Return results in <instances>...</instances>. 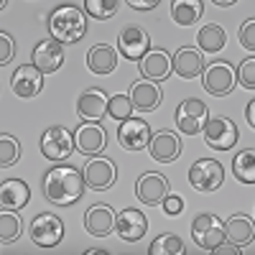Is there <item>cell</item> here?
Returning <instances> with one entry per match:
<instances>
[{
  "label": "cell",
  "instance_id": "cell-1",
  "mask_svg": "<svg viewBox=\"0 0 255 255\" xmlns=\"http://www.w3.org/2000/svg\"><path fill=\"white\" fill-rule=\"evenodd\" d=\"M84 174L74 166H56L44 176V197L54 207H72L84 194Z\"/></svg>",
  "mask_w": 255,
  "mask_h": 255
},
{
  "label": "cell",
  "instance_id": "cell-2",
  "mask_svg": "<svg viewBox=\"0 0 255 255\" xmlns=\"http://www.w3.org/2000/svg\"><path fill=\"white\" fill-rule=\"evenodd\" d=\"M49 31L59 44H74L87 33V13L79 5H59L49 18Z\"/></svg>",
  "mask_w": 255,
  "mask_h": 255
},
{
  "label": "cell",
  "instance_id": "cell-3",
  "mask_svg": "<svg viewBox=\"0 0 255 255\" xmlns=\"http://www.w3.org/2000/svg\"><path fill=\"white\" fill-rule=\"evenodd\" d=\"M191 238L194 243L204 250H215L217 245H222L227 238H225V222L217 217V215H199L194 222H191Z\"/></svg>",
  "mask_w": 255,
  "mask_h": 255
},
{
  "label": "cell",
  "instance_id": "cell-4",
  "mask_svg": "<svg viewBox=\"0 0 255 255\" xmlns=\"http://www.w3.org/2000/svg\"><path fill=\"white\" fill-rule=\"evenodd\" d=\"M28 235L41 248H54L64 238V222L56 215H51V212H41V215L33 217V222L28 227Z\"/></svg>",
  "mask_w": 255,
  "mask_h": 255
},
{
  "label": "cell",
  "instance_id": "cell-5",
  "mask_svg": "<svg viewBox=\"0 0 255 255\" xmlns=\"http://www.w3.org/2000/svg\"><path fill=\"white\" fill-rule=\"evenodd\" d=\"M209 120V110H207V105L197 97H189L179 105V110H176V128L181 133L186 135H197L204 130V125Z\"/></svg>",
  "mask_w": 255,
  "mask_h": 255
},
{
  "label": "cell",
  "instance_id": "cell-6",
  "mask_svg": "<svg viewBox=\"0 0 255 255\" xmlns=\"http://www.w3.org/2000/svg\"><path fill=\"white\" fill-rule=\"evenodd\" d=\"M225 181V168L215 158H199L189 168V184L197 191H215Z\"/></svg>",
  "mask_w": 255,
  "mask_h": 255
},
{
  "label": "cell",
  "instance_id": "cell-7",
  "mask_svg": "<svg viewBox=\"0 0 255 255\" xmlns=\"http://www.w3.org/2000/svg\"><path fill=\"white\" fill-rule=\"evenodd\" d=\"M74 148H77L74 135L67 130V128H61V125L49 128V130L41 135V153H44L46 158H51V161L69 158Z\"/></svg>",
  "mask_w": 255,
  "mask_h": 255
},
{
  "label": "cell",
  "instance_id": "cell-8",
  "mask_svg": "<svg viewBox=\"0 0 255 255\" xmlns=\"http://www.w3.org/2000/svg\"><path fill=\"white\" fill-rule=\"evenodd\" d=\"M240 133L238 125L230 118H209L204 125V140L209 148H217V151H230L232 145L238 143Z\"/></svg>",
  "mask_w": 255,
  "mask_h": 255
},
{
  "label": "cell",
  "instance_id": "cell-9",
  "mask_svg": "<svg viewBox=\"0 0 255 255\" xmlns=\"http://www.w3.org/2000/svg\"><path fill=\"white\" fill-rule=\"evenodd\" d=\"M202 87L209 92V95H230L232 90H235V72H232V67L227 61H215L209 64V67H204L202 72Z\"/></svg>",
  "mask_w": 255,
  "mask_h": 255
},
{
  "label": "cell",
  "instance_id": "cell-10",
  "mask_svg": "<svg viewBox=\"0 0 255 255\" xmlns=\"http://www.w3.org/2000/svg\"><path fill=\"white\" fill-rule=\"evenodd\" d=\"M151 125L138 120V118H128L123 120L120 130H118V140L123 148H128V151H143V148H148V143H151Z\"/></svg>",
  "mask_w": 255,
  "mask_h": 255
},
{
  "label": "cell",
  "instance_id": "cell-11",
  "mask_svg": "<svg viewBox=\"0 0 255 255\" xmlns=\"http://www.w3.org/2000/svg\"><path fill=\"white\" fill-rule=\"evenodd\" d=\"M168 189H171V186H168V181H166L163 174L145 171V174H140V179H138V184H135V194H138V199H140L143 204L156 207V204H161V202L166 199Z\"/></svg>",
  "mask_w": 255,
  "mask_h": 255
},
{
  "label": "cell",
  "instance_id": "cell-12",
  "mask_svg": "<svg viewBox=\"0 0 255 255\" xmlns=\"http://www.w3.org/2000/svg\"><path fill=\"white\" fill-rule=\"evenodd\" d=\"M115 230L125 243H138L148 232V220H145V215L140 209L128 207V209L120 212V215H115Z\"/></svg>",
  "mask_w": 255,
  "mask_h": 255
},
{
  "label": "cell",
  "instance_id": "cell-13",
  "mask_svg": "<svg viewBox=\"0 0 255 255\" xmlns=\"http://www.w3.org/2000/svg\"><path fill=\"white\" fill-rule=\"evenodd\" d=\"M10 87L18 97H36L41 90H44V72L33 64H23L13 72V79H10Z\"/></svg>",
  "mask_w": 255,
  "mask_h": 255
},
{
  "label": "cell",
  "instance_id": "cell-14",
  "mask_svg": "<svg viewBox=\"0 0 255 255\" xmlns=\"http://www.w3.org/2000/svg\"><path fill=\"white\" fill-rule=\"evenodd\" d=\"M84 181H87L90 189H97V191H105L110 189L118 179V168L110 158H92L87 161V166H84Z\"/></svg>",
  "mask_w": 255,
  "mask_h": 255
},
{
  "label": "cell",
  "instance_id": "cell-15",
  "mask_svg": "<svg viewBox=\"0 0 255 255\" xmlns=\"http://www.w3.org/2000/svg\"><path fill=\"white\" fill-rule=\"evenodd\" d=\"M118 46H120L125 59L140 61L148 51H151V36H148L143 28H138V26H128L120 33V38H118Z\"/></svg>",
  "mask_w": 255,
  "mask_h": 255
},
{
  "label": "cell",
  "instance_id": "cell-16",
  "mask_svg": "<svg viewBox=\"0 0 255 255\" xmlns=\"http://www.w3.org/2000/svg\"><path fill=\"white\" fill-rule=\"evenodd\" d=\"M74 143H77L79 153L95 156L108 145V133H105L102 125H97V123H82L77 128V133H74Z\"/></svg>",
  "mask_w": 255,
  "mask_h": 255
},
{
  "label": "cell",
  "instance_id": "cell-17",
  "mask_svg": "<svg viewBox=\"0 0 255 255\" xmlns=\"http://www.w3.org/2000/svg\"><path fill=\"white\" fill-rule=\"evenodd\" d=\"M77 113L84 123H97L108 113V95L97 87H90L87 92H82L77 100Z\"/></svg>",
  "mask_w": 255,
  "mask_h": 255
},
{
  "label": "cell",
  "instance_id": "cell-18",
  "mask_svg": "<svg viewBox=\"0 0 255 255\" xmlns=\"http://www.w3.org/2000/svg\"><path fill=\"white\" fill-rule=\"evenodd\" d=\"M84 227L95 238H108L115 230V212L110 204H95L84 215Z\"/></svg>",
  "mask_w": 255,
  "mask_h": 255
},
{
  "label": "cell",
  "instance_id": "cell-19",
  "mask_svg": "<svg viewBox=\"0 0 255 255\" xmlns=\"http://www.w3.org/2000/svg\"><path fill=\"white\" fill-rule=\"evenodd\" d=\"M140 74L148 79V82H163V79H168V74L174 72V67H171V56H168L166 51H161V49H151L143 59H140Z\"/></svg>",
  "mask_w": 255,
  "mask_h": 255
},
{
  "label": "cell",
  "instance_id": "cell-20",
  "mask_svg": "<svg viewBox=\"0 0 255 255\" xmlns=\"http://www.w3.org/2000/svg\"><path fill=\"white\" fill-rule=\"evenodd\" d=\"M64 64V46L59 41H41L33 49V67H38L44 74H54Z\"/></svg>",
  "mask_w": 255,
  "mask_h": 255
},
{
  "label": "cell",
  "instance_id": "cell-21",
  "mask_svg": "<svg viewBox=\"0 0 255 255\" xmlns=\"http://www.w3.org/2000/svg\"><path fill=\"white\" fill-rule=\"evenodd\" d=\"M148 148H151V156H153L158 163H171V161H176L179 153H181L179 135L171 133V130H161V133L151 135V143H148Z\"/></svg>",
  "mask_w": 255,
  "mask_h": 255
},
{
  "label": "cell",
  "instance_id": "cell-22",
  "mask_svg": "<svg viewBox=\"0 0 255 255\" xmlns=\"http://www.w3.org/2000/svg\"><path fill=\"white\" fill-rule=\"evenodd\" d=\"M171 67L179 77L184 79H194L204 72V59L197 49H191V46H181L176 49V54L171 56Z\"/></svg>",
  "mask_w": 255,
  "mask_h": 255
},
{
  "label": "cell",
  "instance_id": "cell-23",
  "mask_svg": "<svg viewBox=\"0 0 255 255\" xmlns=\"http://www.w3.org/2000/svg\"><path fill=\"white\" fill-rule=\"evenodd\" d=\"M130 102H133V110H140V113H151L161 105V90L156 87V82H135L130 87Z\"/></svg>",
  "mask_w": 255,
  "mask_h": 255
},
{
  "label": "cell",
  "instance_id": "cell-24",
  "mask_svg": "<svg viewBox=\"0 0 255 255\" xmlns=\"http://www.w3.org/2000/svg\"><path fill=\"white\" fill-rule=\"evenodd\" d=\"M31 199V189L26 181L20 179H8L3 181V186H0V207L3 209H20L26 207V202Z\"/></svg>",
  "mask_w": 255,
  "mask_h": 255
},
{
  "label": "cell",
  "instance_id": "cell-25",
  "mask_svg": "<svg viewBox=\"0 0 255 255\" xmlns=\"http://www.w3.org/2000/svg\"><path fill=\"white\" fill-rule=\"evenodd\" d=\"M225 238L232 243V245H248L253 243L255 238V225L250 217L245 215H235L225 222Z\"/></svg>",
  "mask_w": 255,
  "mask_h": 255
},
{
  "label": "cell",
  "instance_id": "cell-26",
  "mask_svg": "<svg viewBox=\"0 0 255 255\" xmlns=\"http://www.w3.org/2000/svg\"><path fill=\"white\" fill-rule=\"evenodd\" d=\"M118 64V56H115V49L108 46V44H97L90 49L87 54V67L95 72V74H110Z\"/></svg>",
  "mask_w": 255,
  "mask_h": 255
},
{
  "label": "cell",
  "instance_id": "cell-27",
  "mask_svg": "<svg viewBox=\"0 0 255 255\" xmlns=\"http://www.w3.org/2000/svg\"><path fill=\"white\" fill-rule=\"evenodd\" d=\"M202 10H204L202 0H176V3H171V18L179 26H194L202 18Z\"/></svg>",
  "mask_w": 255,
  "mask_h": 255
},
{
  "label": "cell",
  "instance_id": "cell-28",
  "mask_svg": "<svg viewBox=\"0 0 255 255\" xmlns=\"http://www.w3.org/2000/svg\"><path fill=\"white\" fill-rule=\"evenodd\" d=\"M225 41H227V33H225L222 26H217V23L204 26V28L199 31V36H197L199 49L207 51V54H217V51H222V49H225Z\"/></svg>",
  "mask_w": 255,
  "mask_h": 255
},
{
  "label": "cell",
  "instance_id": "cell-29",
  "mask_svg": "<svg viewBox=\"0 0 255 255\" xmlns=\"http://www.w3.org/2000/svg\"><path fill=\"white\" fill-rule=\"evenodd\" d=\"M232 174L245 184H255V153H253V148L240 151L235 156V161H232Z\"/></svg>",
  "mask_w": 255,
  "mask_h": 255
},
{
  "label": "cell",
  "instance_id": "cell-30",
  "mask_svg": "<svg viewBox=\"0 0 255 255\" xmlns=\"http://www.w3.org/2000/svg\"><path fill=\"white\" fill-rule=\"evenodd\" d=\"M151 255H184V243L179 235H171V232H166V235H158L153 243H151Z\"/></svg>",
  "mask_w": 255,
  "mask_h": 255
},
{
  "label": "cell",
  "instance_id": "cell-31",
  "mask_svg": "<svg viewBox=\"0 0 255 255\" xmlns=\"http://www.w3.org/2000/svg\"><path fill=\"white\" fill-rule=\"evenodd\" d=\"M18 235H20V220H18V215L15 212H10V209H3L0 212V243H13V240H18Z\"/></svg>",
  "mask_w": 255,
  "mask_h": 255
},
{
  "label": "cell",
  "instance_id": "cell-32",
  "mask_svg": "<svg viewBox=\"0 0 255 255\" xmlns=\"http://www.w3.org/2000/svg\"><path fill=\"white\" fill-rule=\"evenodd\" d=\"M118 5H120L118 0H87V3H84V13H87V15H92V18H100V20H105V18L115 15Z\"/></svg>",
  "mask_w": 255,
  "mask_h": 255
},
{
  "label": "cell",
  "instance_id": "cell-33",
  "mask_svg": "<svg viewBox=\"0 0 255 255\" xmlns=\"http://www.w3.org/2000/svg\"><path fill=\"white\" fill-rule=\"evenodd\" d=\"M133 113V102L128 95H113L108 100V115L115 118V120H128Z\"/></svg>",
  "mask_w": 255,
  "mask_h": 255
},
{
  "label": "cell",
  "instance_id": "cell-34",
  "mask_svg": "<svg viewBox=\"0 0 255 255\" xmlns=\"http://www.w3.org/2000/svg\"><path fill=\"white\" fill-rule=\"evenodd\" d=\"M18 156H20V148H18V140L3 133V138H0V166H3V168L13 166V163L18 161Z\"/></svg>",
  "mask_w": 255,
  "mask_h": 255
},
{
  "label": "cell",
  "instance_id": "cell-35",
  "mask_svg": "<svg viewBox=\"0 0 255 255\" xmlns=\"http://www.w3.org/2000/svg\"><path fill=\"white\" fill-rule=\"evenodd\" d=\"M235 79H240V84H243L245 90H253L255 87V59H253V54H250V59H245L240 64Z\"/></svg>",
  "mask_w": 255,
  "mask_h": 255
},
{
  "label": "cell",
  "instance_id": "cell-36",
  "mask_svg": "<svg viewBox=\"0 0 255 255\" xmlns=\"http://www.w3.org/2000/svg\"><path fill=\"white\" fill-rule=\"evenodd\" d=\"M240 44L253 54V49H255V20L253 18H248L245 23L240 26Z\"/></svg>",
  "mask_w": 255,
  "mask_h": 255
},
{
  "label": "cell",
  "instance_id": "cell-37",
  "mask_svg": "<svg viewBox=\"0 0 255 255\" xmlns=\"http://www.w3.org/2000/svg\"><path fill=\"white\" fill-rule=\"evenodd\" d=\"M163 204V212H166V215H179V212L184 209V199L181 197H176V194H166V199L161 202Z\"/></svg>",
  "mask_w": 255,
  "mask_h": 255
},
{
  "label": "cell",
  "instance_id": "cell-38",
  "mask_svg": "<svg viewBox=\"0 0 255 255\" xmlns=\"http://www.w3.org/2000/svg\"><path fill=\"white\" fill-rule=\"evenodd\" d=\"M0 46H3V49H0V64H8L13 59V38L5 31L0 33Z\"/></svg>",
  "mask_w": 255,
  "mask_h": 255
},
{
  "label": "cell",
  "instance_id": "cell-39",
  "mask_svg": "<svg viewBox=\"0 0 255 255\" xmlns=\"http://www.w3.org/2000/svg\"><path fill=\"white\" fill-rule=\"evenodd\" d=\"M128 5H133L135 10H151L158 5V0H128Z\"/></svg>",
  "mask_w": 255,
  "mask_h": 255
},
{
  "label": "cell",
  "instance_id": "cell-40",
  "mask_svg": "<svg viewBox=\"0 0 255 255\" xmlns=\"http://www.w3.org/2000/svg\"><path fill=\"white\" fill-rule=\"evenodd\" d=\"M245 118H248V123H250V125H255V100H250L248 110H245Z\"/></svg>",
  "mask_w": 255,
  "mask_h": 255
},
{
  "label": "cell",
  "instance_id": "cell-41",
  "mask_svg": "<svg viewBox=\"0 0 255 255\" xmlns=\"http://www.w3.org/2000/svg\"><path fill=\"white\" fill-rule=\"evenodd\" d=\"M215 5H220V8H227V5H232V0H215Z\"/></svg>",
  "mask_w": 255,
  "mask_h": 255
}]
</instances>
